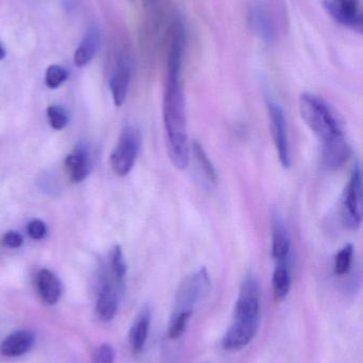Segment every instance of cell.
<instances>
[{
	"label": "cell",
	"instance_id": "cell-1",
	"mask_svg": "<svg viewBox=\"0 0 363 363\" xmlns=\"http://www.w3.org/2000/svg\"><path fill=\"white\" fill-rule=\"evenodd\" d=\"M185 45V28L183 21H179L173 31L163 97V125L166 147L170 162L179 170L188 167L191 157L185 94L181 80Z\"/></svg>",
	"mask_w": 363,
	"mask_h": 363
},
{
	"label": "cell",
	"instance_id": "cell-2",
	"mask_svg": "<svg viewBox=\"0 0 363 363\" xmlns=\"http://www.w3.org/2000/svg\"><path fill=\"white\" fill-rule=\"evenodd\" d=\"M300 112L309 129L327 146L345 138L340 121L330 104L311 93H304L300 97Z\"/></svg>",
	"mask_w": 363,
	"mask_h": 363
},
{
	"label": "cell",
	"instance_id": "cell-3",
	"mask_svg": "<svg viewBox=\"0 0 363 363\" xmlns=\"http://www.w3.org/2000/svg\"><path fill=\"white\" fill-rule=\"evenodd\" d=\"M341 219L343 225L351 230L360 228L362 222V176L360 164L352 169L350 180L343 192L341 203Z\"/></svg>",
	"mask_w": 363,
	"mask_h": 363
},
{
	"label": "cell",
	"instance_id": "cell-4",
	"mask_svg": "<svg viewBox=\"0 0 363 363\" xmlns=\"http://www.w3.org/2000/svg\"><path fill=\"white\" fill-rule=\"evenodd\" d=\"M141 140L138 128L128 125L121 130L110 160L113 172L117 176L125 177L131 172L140 152Z\"/></svg>",
	"mask_w": 363,
	"mask_h": 363
},
{
	"label": "cell",
	"instance_id": "cell-5",
	"mask_svg": "<svg viewBox=\"0 0 363 363\" xmlns=\"http://www.w3.org/2000/svg\"><path fill=\"white\" fill-rule=\"evenodd\" d=\"M210 279L206 269L202 268L185 279L177 294L176 313L193 311L192 307L208 294Z\"/></svg>",
	"mask_w": 363,
	"mask_h": 363
},
{
	"label": "cell",
	"instance_id": "cell-6",
	"mask_svg": "<svg viewBox=\"0 0 363 363\" xmlns=\"http://www.w3.org/2000/svg\"><path fill=\"white\" fill-rule=\"evenodd\" d=\"M268 113L273 140H274L279 161L283 167L289 168L291 166L292 157L285 112L277 102L269 100Z\"/></svg>",
	"mask_w": 363,
	"mask_h": 363
},
{
	"label": "cell",
	"instance_id": "cell-7",
	"mask_svg": "<svg viewBox=\"0 0 363 363\" xmlns=\"http://www.w3.org/2000/svg\"><path fill=\"white\" fill-rule=\"evenodd\" d=\"M260 315V286L257 277L249 273L240 286L234 308V319H257Z\"/></svg>",
	"mask_w": 363,
	"mask_h": 363
},
{
	"label": "cell",
	"instance_id": "cell-8",
	"mask_svg": "<svg viewBox=\"0 0 363 363\" xmlns=\"http://www.w3.org/2000/svg\"><path fill=\"white\" fill-rule=\"evenodd\" d=\"M324 6L335 21L362 33V0H325Z\"/></svg>",
	"mask_w": 363,
	"mask_h": 363
},
{
	"label": "cell",
	"instance_id": "cell-9",
	"mask_svg": "<svg viewBox=\"0 0 363 363\" xmlns=\"http://www.w3.org/2000/svg\"><path fill=\"white\" fill-rule=\"evenodd\" d=\"M259 318L257 319H234L225 336L222 345L226 351H239L244 349L255 338L259 328Z\"/></svg>",
	"mask_w": 363,
	"mask_h": 363
},
{
	"label": "cell",
	"instance_id": "cell-10",
	"mask_svg": "<svg viewBox=\"0 0 363 363\" xmlns=\"http://www.w3.org/2000/svg\"><path fill=\"white\" fill-rule=\"evenodd\" d=\"M111 275V273H110ZM110 275L104 272L100 277L99 292H98L97 303H96V313L100 320L104 322L114 319L119 307V296L117 288L121 287L115 281L114 277L111 281Z\"/></svg>",
	"mask_w": 363,
	"mask_h": 363
},
{
	"label": "cell",
	"instance_id": "cell-11",
	"mask_svg": "<svg viewBox=\"0 0 363 363\" xmlns=\"http://www.w3.org/2000/svg\"><path fill=\"white\" fill-rule=\"evenodd\" d=\"M291 236L285 220L278 213L272 217V258L275 264H287L291 256Z\"/></svg>",
	"mask_w": 363,
	"mask_h": 363
},
{
	"label": "cell",
	"instance_id": "cell-12",
	"mask_svg": "<svg viewBox=\"0 0 363 363\" xmlns=\"http://www.w3.org/2000/svg\"><path fill=\"white\" fill-rule=\"evenodd\" d=\"M132 65L129 57L121 55L115 64L110 78V89L113 101L117 106H121L127 98L131 79Z\"/></svg>",
	"mask_w": 363,
	"mask_h": 363
},
{
	"label": "cell",
	"instance_id": "cell-13",
	"mask_svg": "<svg viewBox=\"0 0 363 363\" xmlns=\"http://www.w3.org/2000/svg\"><path fill=\"white\" fill-rule=\"evenodd\" d=\"M92 152L90 147L85 143L77 145L70 155L65 159V169L70 180L74 183H80L87 179L91 172Z\"/></svg>",
	"mask_w": 363,
	"mask_h": 363
},
{
	"label": "cell",
	"instance_id": "cell-14",
	"mask_svg": "<svg viewBox=\"0 0 363 363\" xmlns=\"http://www.w3.org/2000/svg\"><path fill=\"white\" fill-rule=\"evenodd\" d=\"M249 21L254 33L264 42H273L275 28L268 8L262 2H254L249 11Z\"/></svg>",
	"mask_w": 363,
	"mask_h": 363
},
{
	"label": "cell",
	"instance_id": "cell-15",
	"mask_svg": "<svg viewBox=\"0 0 363 363\" xmlns=\"http://www.w3.org/2000/svg\"><path fill=\"white\" fill-rule=\"evenodd\" d=\"M36 342L31 330H21L9 335L0 345V352L6 357H19L28 353Z\"/></svg>",
	"mask_w": 363,
	"mask_h": 363
},
{
	"label": "cell",
	"instance_id": "cell-16",
	"mask_svg": "<svg viewBox=\"0 0 363 363\" xmlns=\"http://www.w3.org/2000/svg\"><path fill=\"white\" fill-rule=\"evenodd\" d=\"M102 45V32L98 27L90 28L75 51L74 62L77 67L87 65L95 57Z\"/></svg>",
	"mask_w": 363,
	"mask_h": 363
},
{
	"label": "cell",
	"instance_id": "cell-17",
	"mask_svg": "<svg viewBox=\"0 0 363 363\" xmlns=\"http://www.w3.org/2000/svg\"><path fill=\"white\" fill-rule=\"evenodd\" d=\"M352 155V148L345 138L322 147V161L327 170H337L342 167Z\"/></svg>",
	"mask_w": 363,
	"mask_h": 363
},
{
	"label": "cell",
	"instance_id": "cell-18",
	"mask_svg": "<svg viewBox=\"0 0 363 363\" xmlns=\"http://www.w3.org/2000/svg\"><path fill=\"white\" fill-rule=\"evenodd\" d=\"M38 294L46 304L55 305L59 302L62 294V285L59 277L50 270L43 269L36 277Z\"/></svg>",
	"mask_w": 363,
	"mask_h": 363
},
{
	"label": "cell",
	"instance_id": "cell-19",
	"mask_svg": "<svg viewBox=\"0 0 363 363\" xmlns=\"http://www.w3.org/2000/svg\"><path fill=\"white\" fill-rule=\"evenodd\" d=\"M149 326H151V311L148 307H144L130 330V345L134 353H140L144 349L147 337H148Z\"/></svg>",
	"mask_w": 363,
	"mask_h": 363
},
{
	"label": "cell",
	"instance_id": "cell-20",
	"mask_svg": "<svg viewBox=\"0 0 363 363\" xmlns=\"http://www.w3.org/2000/svg\"><path fill=\"white\" fill-rule=\"evenodd\" d=\"M192 153H193V157L195 160L198 174L206 181L207 185L209 187L217 185V172H215L213 164L211 163L210 159L207 155L206 151L204 150L202 145L197 140H194L192 143Z\"/></svg>",
	"mask_w": 363,
	"mask_h": 363
},
{
	"label": "cell",
	"instance_id": "cell-21",
	"mask_svg": "<svg viewBox=\"0 0 363 363\" xmlns=\"http://www.w3.org/2000/svg\"><path fill=\"white\" fill-rule=\"evenodd\" d=\"M273 291L275 300L283 302L286 300L290 289H291V272H290V262L287 264H275L273 272Z\"/></svg>",
	"mask_w": 363,
	"mask_h": 363
},
{
	"label": "cell",
	"instance_id": "cell-22",
	"mask_svg": "<svg viewBox=\"0 0 363 363\" xmlns=\"http://www.w3.org/2000/svg\"><path fill=\"white\" fill-rule=\"evenodd\" d=\"M110 272L119 286L124 285L127 274V264L124 258L121 245H115L110 251Z\"/></svg>",
	"mask_w": 363,
	"mask_h": 363
},
{
	"label": "cell",
	"instance_id": "cell-23",
	"mask_svg": "<svg viewBox=\"0 0 363 363\" xmlns=\"http://www.w3.org/2000/svg\"><path fill=\"white\" fill-rule=\"evenodd\" d=\"M354 247L352 243L345 245L335 256L334 269L337 275H345L351 270L353 264Z\"/></svg>",
	"mask_w": 363,
	"mask_h": 363
},
{
	"label": "cell",
	"instance_id": "cell-24",
	"mask_svg": "<svg viewBox=\"0 0 363 363\" xmlns=\"http://www.w3.org/2000/svg\"><path fill=\"white\" fill-rule=\"evenodd\" d=\"M68 78V72L65 68L60 65H50L45 74V83L49 89H55L61 86Z\"/></svg>",
	"mask_w": 363,
	"mask_h": 363
},
{
	"label": "cell",
	"instance_id": "cell-25",
	"mask_svg": "<svg viewBox=\"0 0 363 363\" xmlns=\"http://www.w3.org/2000/svg\"><path fill=\"white\" fill-rule=\"evenodd\" d=\"M192 313L193 311H181V313L174 315V320L170 324V332H168V337L172 340L180 338L181 335L185 332Z\"/></svg>",
	"mask_w": 363,
	"mask_h": 363
},
{
	"label": "cell",
	"instance_id": "cell-26",
	"mask_svg": "<svg viewBox=\"0 0 363 363\" xmlns=\"http://www.w3.org/2000/svg\"><path fill=\"white\" fill-rule=\"evenodd\" d=\"M47 117L49 125L53 129L62 130L67 125L68 116L63 108L59 106H50L47 108Z\"/></svg>",
	"mask_w": 363,
	"mask_h": 363
},
{
	"label": "cell",
	"instance_id": "cell-27",
	"mask_svg": "<svg viewBox=\"0 0 363 363\" xmlns=\"http://www.w3.org/2000/svg\"><path fill=\"white\" fill-rule=\"evenodd\" d=\"M115 350L112 345L104 343L96 349L94 353L93 363H114L115 362Z\"/></svg>",
	"mask_w": 363,
	"mask_h": 363
},
{
	"label": "cell",
	"instance_id": "cell-28",
	"mask_svg": "<svg viewBox=\"0 0 363 363\" xmlns=\"http://www.w3.org/2000/svg\"><path fill=\"white\" fill-rule=\"evenodd\" d=\"M27 232L30 238L33 239V240H40L46 236V224L40 219L32 220L28 223Z\"/></svg>",
	"mask_w": 363,
	"mask_h": 363
},
{
	"label": "cell",
	"instance_id": "cell-29",
	"mask_svg": "<svg viewBox=\"0 0 363 363\" xmlns=\"http://www.w3.org/2000/svg\"><path fill=\"white\" fill-rule=\"evenodd\" d=\"M23 238L16 230H9L2 237V243L9 249H17L23 245Z\"/></svg>",
	"mask_w": 363,
	"mask_h": 363
},
{
	"label": "cell",
	"instance_id": "cell-30",
	"mask_svg": "<svg viewBox=\"0 0 363 363\" xmlns=\"http://www.w3.org/2000/svg\"><path fill=\"white\" fill-rule=\"evenodd\" d=\"M6 48H4V44H2V43H0V61H2V60L6 59Z\"/></svg>",
	"mask_w": 363,
	"mask_h": 363
}]
</instances>
